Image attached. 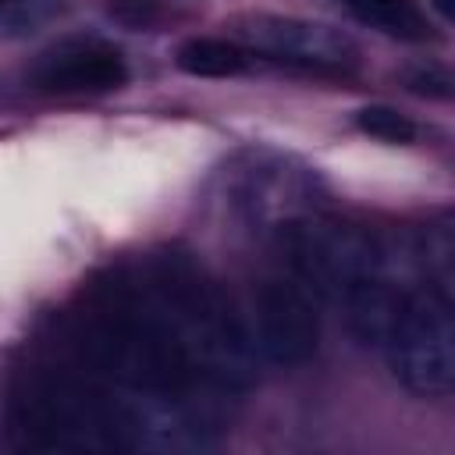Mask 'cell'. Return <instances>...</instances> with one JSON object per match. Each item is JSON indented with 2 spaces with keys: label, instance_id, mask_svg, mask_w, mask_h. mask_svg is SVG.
Wrapping results in <instances>:
<instances>
[{
  "label": "cell",
  "instance_id": "13",
  "mask_svg": "<svg viewBox=\"0 0 455 455\" xmlns=\"http://www.w3.org/2000/svg\"><path fill=\"white\" fill-rule=\"evenodd\" d=\"M434 4V11L441 14V18H451L455 14V0H430Z\"/></svg>",
  "mask_w": 455,
  "mask_h": 455
},
{
  "label": "cell",
  "instance_id": "14",
  "mask_svg": "<svg viewBox=\"0 0 455 455\" xmlns=\"http://www.w3.org/2000/svg\"><path fill=\"white\" fill-rule=\"evenodd\" d=\"M4 4H7V0H0V7H4Z\"/></svg>",
  "mask_w": 455,
  "mask_h": 455
},
{
  "label": "cell",
  "instance_id": "9",
  "mask_svg": "<svg viewBox=\"0 0 455 455\" xmlns=\"http://www.w3.org/2000/svg\"><path fill=\"white\" fill-rule=\"evenodd\" d=\"M345 4L359 21L380 28L387 36H398V39H427L430 36V25L416 0H345Z\"/></svg>",
  "mask_w": 455,
  "mask_h": 455
},
{
  "label": "cell",
  "instance_id": "3",
  "mask_svg": "<svg viewBox=\"0 0 455 455\" xmlns=\"http://www.w3.org/2000/svg\"><path fill=\"white\" fill-rule=\"evenodd\" d=\"M135 416L71 373H32L11 398V430L25 448L107 451L132 444Z\"/></svg>",
  "mask_w": 455,
  "mask_h": 455
},
{
  "label": "cell",
  "instance_id": "6",
  "mask_svg": "<svg viewBox=\"0 0 455 455\" xmlns=\"http://www.w3.org/2000/svg\"><path fill=\"white\" fill-rule=\"evenodd\" d=\"M238 39L256 53L306 64V68H345L355 60V43L331 25L281 14H245L235 21Z\"/></svg>",
  "mask_w": 455,
  "mask_h": 455
},
{
  "label": "cell",
  "instance_id": "4",
  "mask_svg": "<svg viewBox=\"0 0 455 455\" xmlns=\"http://www.w3.org/2000/svg\"><path fill=\"white\" fill-rule=\"evenodd\" d=\"M384 352L391 373L423 398H444L455 384V320L444 291L423 284L398 299L387 331Z\"/></svg>",
  "mask_w": 455,
  "mask_h": 455
},
{
  "label": "cell",
  "instance_id": "5",
  "mask_svg": "<svg viewBox=\"0 0 455 455\" xmlns=\"http://www.w3.org/2000/svg\"><path fill=\"white\" fill-rule=\"evenodd\" d=\"M252 327L259 352L277 366H302L320 345V320L309 295L288 277L259 281L252 295Z\"/></svg>",
  "mask_w": 455,
  "mask_h": 455
},
{
  "label": "cell",
  "instance_id": "12",
  "mask_svg": "<svg viewBox=\"0 0 455 455\" xmlns=\"http://www.w3.org/2000/svg\"><path fill=\"white\" fill-rule=\"evenodd\" d=\"M409 89L419 96H434V100H448L451 96V75L444 68H419L409 75Z\"/></svg>",
  "mask_w": 455,
  "mask_h": 455
},
{
  "label": "cell",
  "instance_id": "8",
  "mask_svg": "<svg viewBox=\"0 0 455 455\" xmlns=\"http://www.w3.org/2000/svg\"><path fill=\"white\" fill-rule=\"evenodd\" d=\"M174 60L185 75L196 78H231L249 68V53L235 39H210V36L188 39Z\"/></svg>",
  "mask_w": 455,
  "mask_h": 455
},
{
  "label": "cell",
  "instance_id": "2",
  "mask_svg": "<svg viewBox=\"0 0 455 455\" xmlns=\"http://www.w3.org/2000/svg\"><path fill=\"white\" fill-rule=\"evenodd\" d=\"M146 291L178 331L192 366L220 384L249 380V334L228 295L185 252H156L146 267Z\"/></svg>",
  "mask_w": 455,
  "mask_h": 455
},
{
  "label": "cell",
  "instance_id": "7",
  "mask_svg": "<svg viewBox=\"0 0 455 455\" xmlns=\"http://www.w3.org/2000/svg\"><path fill=\"white\" fill-rule=\"evenodd\" d=\"M124 78L128 68L107 43H68L43 53L32 68V82L43 92H110Z\"/></svg>",
  "mask_w": 455,
  "mask_h": 455
},
{
  "label": "cell",
  "instance_id": "10",
  "mask_svg": "<svg viewBox=\"0 0 455 455\" xmlns=\"http://www.w3.org/2000/svg\"><path fill=\"white\" fill-rule=\"evenodd\" d=\"M355 124H359V132H366L380 142H395V146H405V142L416 139V124L405 114H398L395 107H384V103L363 107L355 114Z\"/></svg>",
  "mask_w": 455,
  "mask_h": 455
},
{
  "label": "cell",
  "instance_id": "1",
  "mask_svg": "<svg viewBox=\"0 0 455 455\" xmlns=\"http://www.w3.org/2000/svg\"><path fill=\"white\" fill-rule=\"evenodd\" d=\"M71 341L100 373L164 398L185 395L199 373L153 295L139 291L121 270L89 284L71 323Z\"/></svg>",
  "mask_w": 455,
  "mask_h": 455
},
{
  "label": "cell",
  "instance_id": "11",
  "mask_svg": "<svg viewBox=\"0 0 455 455\" xmlns=\"http://www.w3.org/2000/svg\"><path fill=\"white\" fill-rule=\"evenodd\" d=\"M423 252H427L423 259H427L430 277H434V284H430V288H437V291H444V295H448V284H451V252H455L448 224H437V228H430V231H427V245H423Z\"/></svg>",
  "mask_w": 455,
  "mask_h": 455
}]
</instances>
